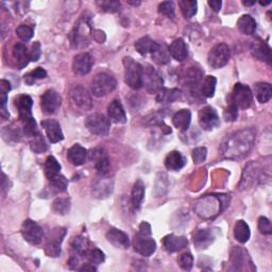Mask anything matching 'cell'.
Segmentation results:
<instances>
[{
	"instance_id": "cell-1",
	"label": "cell",
	"mask_w": 272,
	"mask_h": 272,
	"mask_svg": "<svg viewBox=\"0 0 272 272\" xmlns=\"http://www.w3.org/2000/svg\"><path fill=\"white\" fill-rule=\"evenodd\" d=\"M255 137L256 132L253 128L243 129L229 135L220 146L222 156L234 161L246 157L253 148Z\"/></svg>"
},
{
	"instance_id": "cell-2",
	"label": "cell",
	"mask_w": 272,
	"mask_h": 272,
	"mask_svg": "<svg viewBox=\"0 0 272 272\" xmlns=\"http://www.w3.org/2000/svg\"><path fill=\"white\" fill-rule=\"evenodd\" d=\"M231 201V198L227 194H221V196H206L201 198L197 201L194 205L196 213L202 218H213L215 216L220 214L222 211L226 210V207Z\"/></svg>"
},
{
	"instance_id": "cell-3",
	"label": "cell",
	"mask_w": 272,
	"mask_h": 272,
	"mask_svg": "<svg viewBox=\"0 0 272 272\" xmlns=\"http://www.w3.org/2000/svg\"><path fill=\"white\" fill-rule=\"evenodd\" d=\"M124 81L133 89H139L143 86V66L132 58L123 59Z\"/></svg>"
},
{
	"instance_id": "cell-4",
	"label": "cell",
	"mask_w": 272,
	"mask_h": 272,
	"mask_svg": "<svg viewBox=\"0 0 272 272\" xmlns=\"http://www.w3.org/2000/svg\"><path fill=\"white\" fill-rule=\"evenodd\" d=\"M117 82L114 77H112L109 74L101 73L95 76V78L92 81V93L96 97H104L113 92L116 88Z\"/></svg>"
},
{
	"instance_id": "cell-5",
	"label": "cell",
	"mask_w": 272,
	"mask_h": 272,
	"mask_svg": "<svg viewBox=\"0 0 272 272\" xmlns=\"http://www.w3.org/2000/svg\"><path fill=\"white\" fill-rule=\"evenodd\" d=\"M253 101V95L249 86L243 85L241 83H236L233 93L230 98V102H232L237 109L246 110L249 109Z\"/></svg>"
},
{
	"instance_id": "cell-6",
	"label": "cell",
	"mask_w": 272,
	"mask_h": 272,
	"mask_svg": "<svg viewBox=\"0 0 272 272\" xmlns=\"http://www.w3.org/2000/svg\"><path fill=\"white\" fill-rule=\"evenodd\" d=\"M85 127L92 134L106 136L110 132L111 122L104 115L94 113L85 119Z\"/></svg>"
},
{
	"instance_id": "cell-7",
	"label": "cell",
	"mask_w": 272,
	"mask_h": 272,
	"mask_svg": "<svg viewBox=\"0 0 272 272\" xmlns=\"http://www.w3.org/2000/svg\"><path fill=\"white\" fill-rule=\"evenodd\" d=\"M231 57L230 48L226 44L216 45L208 53L207 62L213 68H221L228 64V62Z\"/></svg>"
},
{
	"instance_id": "cell-8",
	"label": "cell",
	"mask_w": 272,
	"mask_h": 272,
	"mask_svg": "<svg viewBox=\"0 0 272 272\" xmlns=\"http://www.w3.org/2000/svg\"><path fill=\"white\" fill-rule=\"evenodd\" d=\"M22 234L24 239L31 245H39L43 240L44 231L36 221L27 219L22 226Z\"/></svg>"
},
{
	"instance_id": "cell-9",
	"label": "cell",
	"mask_w": 272,
	"mask_h": 272,
	"mask_svg": "<svg viewBox=\"0 0 272 272\" xmlns=\"http://www.w3.org/2000/svg\"><path fill=\"white\" fill-rule=\"evenodd\" d=\"M163 78L152 67H143V85L151 94L158 93L163 88Z\"/></svg>"
},
{
	"instance_id": "cell-10",
	"label": "cell",
	"mask_w": 272,
	"mask_h": 272,
	"mask_svg": "<svg viewBox=\"0 0 272 272\" xmlns=\"http://www.w3.org/2000/svg\"><path fill=\"white\" fill-rule=\"evenodd\" d=\"M69 96H71L72 102L77 108L81 109L82 111H88L92 109V96L88 93V90L82 85H76L75 87H73L71 93H69Z\"/></svg>"
},
{
	"instance_id": "cell-11",
	"label": "cell",
	"mask_w": 272,
	"mask_h": 272,
	"mask_svg": "<svg viewBox=\"0 0 272 272\" xmlns=\"http://www.w3.org/2000/svg\"><path fill=\"white\" fill-rule=\"evenodd\" d=\"M62 106V97L53 89H48L40 98L41 110L47 115L55 114Z\"/></svg>"
},
{
	"instance_id": "cell-12",
	"label": "cell",
	"mask_w": 272,
	"mask_h": 272,
	"mask_svg": "<svg viewBox=\"0 0 272 272\" xmlns=\"http://www.w3.org/2000/svg\"><path fill=\"white\" fill-rule=\"evenodd\" d=\"M199 123L205 131H212L220 124L217 111L212 107H205L199 112Z\"/></svg>"
},
{
	"instance_id": "cell-13",
	"label": "cell",
	"mask_w": 272,
	"mask_h": 272,
	"mask_svg": "<svg viewBox=\"0 0 272 272\" xmlns=\"http://www.w3.org/2000/svg\"><path fill=\"white\" fill-rule=\"evenodd\" d=\"M88 156L89 159H92V161L95 162V167L98 174H100V176H106L109 172L111 166L110 159L107 155L106 151L101 148H95L89 151Z\"/></svg>"
},
{
	"instance_id": "cell-14",
	"label": "cell",
	"mask_w": 272,
	"mask_h": 272,
	"mask_svg": "<svg viewBox=\"0 0 272 272\" xmlns=\"http://www.w3.org/2000/svg\"><path fill=\"white\" fill-rule=\"evenodd\" d=\"M66 234L65 229H54L46 245V254L51 257H57L61 254V243Z\"/></svg>"
},
{
	"instance_id": "cell-15",
	"label": "cell",
	"mask_w": 272,
	"mask_h": 272,
	"mask_svg": "<svg viewBox=\"0 0 272 272\" xmlns=\"http://www.w3.org/2000/svg\"><path fill=\"white\" fill-rule=\"evenodd\" d=\"M93 64L94 59L89 53L83 52L80 54H77L73 62V71L76 75L84 76L92 71Z\"/></svg>"
},
{
	"instance_id": "cell-16",
	"label": "cell",
	"mask_w": 272,
	"mask_h": 272,
	"mask_svg": "<svg viewBox=\"0 0 272 272\" xmlns=\"http://www.w3.org/2000/svg\"><path fill=\"white\" fill-rule=\"evenodd\" d=\"M134 249L137 253L148 257L155 252L156 242L150 238V236L137 234L134 239Z\"/></svg>"
},
{
	"instance_id": "cell-17",
	"label": "cell",
	"mask_w": 272,
	"mask_h": 272,
	"mask_svg": "<svg viewBox=\"0 0 272 272\" xmlns=\"http://www.w3.org/2000/svg\"><path fill=\"white\" fill-rule=\"evenodd\" d=\"M32 106H33V101L30 96L22 95L16 99V107L18 110L19 119L23 121L24 124L34 120V118L32 117V112H31Z\"/></svg>"
},
{
	"instance_id": "cell-18",
	"label": "cell",
	"mask_w": 272,
	"mask_h": 272,
	"mask_svg": "<svg viewBox=\"0 0 272 272\" xmlns=\"http://www.w3.org/2000/svg\"><path fill=\"white\" fill-rule=\"evenodd\" d=\"M41 127L46 131V134L49 141L53 144L63 141L64 134L61 129V124L55 119H46L41 121Z\"/></svg>"
},
{
	"instance_id": "cell-19",
	"label": "cell",
	"mask_w": 272,
	"mask_h": 272,
	"mask_svg": "<svg viewBox=\"0 0 272 272\" xmlns=\"http://www.w3.org/2000/svg\"><path fill=\"white\" fill-rule=\"evenodd\" d=\"M107 239L111 242L115 248L118 249H128L130 247L129 236L120 230L112 228L107 233Z\"/></svg>"
},
{
	"instance_id": "cell-20",
	"label": "cell",
	"mask_w": 272,
	"mask_h": 272,
	"mask_svg": "<svg viewBox=\"0 0 272 272\" xmlns=\"http://www.w3.org/2000/svg\"><path fill=\"white\" fill-rule=\"evenodd\" d=\"M113 192V181L106 176H101V178L97 181L93 186V194L96 198L104 199L110 196Z\"/></svg>"
},
{
	"instance_id": "cell-21",
	"label": "cell",
	"mask_w": 272,
	"mask_h": 272,
	"mask_svg": "<svg viewBox=\"0 0 272 272\" xmlns=\"http://www.w3.org/2000/svg\"><path fill=\"white\" fill-rule=\"evenodd\" d=\"M89 31L90 28L86 20H84V22L80 20L78 25H77L75 31L72 33L73 44H75L76 47H79L80 45H84V43H87Z\"/></svg>"
},
{
	"instance_id": "cell-22",
	"label": "cell",
	"mask_w": 272,
	"mask_h": 272,
	"mask_svg": "<svg viewBox=\"0 0 272 272\" xmlns=\"http://www.w3.org/2000/svg\"><path fill=\"white\" fill-rule=\"evenodd\" d=\"M108 114L110 119L115 123H125L127 122V115L124 109L119 100H113L108 107Z\"/></svg>"
},
{
	"instance_id": "cell-23",
	"label": "cell",
	"mask_w": 272,
	"mask_h": 272,
	"mask_svg": "<svg viewBox=\"0 0 272 272\" xmlns=\"http://www.w3.org/2000/svg\"><path fill=\"white\" fill-rule=\"evenodd\" d=\"M186 165V158L179 151H171L165 158L166 168L170 171H179Z\"/></svg>"
},
{
	"instance_id": "cell-24",
	"label": "cell",
	"mask_w": 272,
	"mask_h": 272,
	"mask_svg": "<svg viewBox=\"0 0 272 272\" xmlns=\"http://www.w3.org/2000/svg\"><path fill=\"white\" fill-rule=\"evenodd\" d=\"M164 248L168 252H178V251L184 249L188 245V240L184 236H176V235H167L164 238Z\"/></svg>"
},
{
	"instance_id": "cell-25",
	"label": "cell",
	"mask_w": 272,
	"mask_h": 272,
	"mask_svg": "<svg viewBox=\"0 0 272 272\" xmlns=\"http://www.w3.org/2000/svg\"><path fill=\"white\" fill-rule=\"evenodd\" d=\"M87 151L81 145L76 144L67 152V158L75 166H81L85 163L87 157Z\"/></svg>"
},
{
	"instance_id": "cell-26",
	"label": "cell",
	"mask_w": 272,
	"mask_h": 272,
	"mask_svg": "<svg viewBox=\"0 0 272 272\" xmlns=\"http://www.w3.org/2000/svg\"><path fill=\"white\" fill-rule=\"evenodd\" d=\"M169 53L171 57L178 62L185 61L188 57V49L184 39H174L169 47Z\"/></svg>"
},
{
	"instance_id": "cell-27",
	"label": "cell",
	"mask_w": 272,
	"mask_h": 272,
	"mask_svg": "<svg viewBox=\"0 0 272 272\" xmlns=\"http://www.w3.org/2000/svg\"><path fill=\"white\" fill-rule=\"evenodd\" d=\"M215 240V236L210 229L199 230L194 236V246L198 249H206L210 247Z\"/></svg>"
},
{
	"instance_id": "cell-28",
	"label": "cell",
	"mask_w": 272,
	"mask_h": 272,
	"mask_svg": "<svg viewBox=\"0 0 272 272\" xmlns=\"http://www.w3.org/2000/svg\"><path fill=\"white\" fill-rule=\"evenodd\" d=\"M192 122V113L190 110H181L172 118V123L174 127L181 131H186L190 128Z\"/></svg>"
},
{
	"instance_id": "cell-29",
	"label": "cell",
	"mask_w": 272,
	"mask_h": 272,
	"mask_svg": "<svg viewBox=\"0 0 272 272\" xmlns=\"http://www.w3.org/2000/svg\"><path fill=\"white\" fill-rule=\"evenodd\" d=\"M13 55L15 58L19 69L26 67L30 60V51H28V48L23 43H17L14 46Z\"/></svg>"
},
{
	"instance_id": "cell-30",
	"label": "cell",
	"mask_w": 272,
	"mask_h": 272,
	"mask_svg": "<svg viewBox=\"0 0 272 272\" xmlns=\"http://www.w3.org/2000/svg\"><path fill=\"white\" fill-rule=\"evenodd\" d=\"M151 55L153 61L158 65H165L170 61L169 48H167L164 43H156V46L153 49Z\"/></svg>"
},
{
	"instance_id": "cell-31",
	"label": "cell",
	"mask_w": 272,
	"mask_h": 272,
	"mask_svg": "<svg viewBox=\"0 0 272 272\" xmlns=\"http://www.w3.org/2000/svg\"><path fill=\"white\" fill-rule=\"evenodd\" d=\"M250 228L247 222L243 220H238L234 227V237L235 239L240 243H246L250 239Z\"/></svg>"
},
{
	"instance_id": "cell-32",
	"label": "cell",
	"mask_w": 272,
	"mask_h": 272,
	"mask_svg": "<svg viewBox=\"0 0 272 272\" xmlns=\"http://www.w3.org/2000/svg\"><path fill=\"white\" fill-rule=\"evenodd\" d=\"M254 90L259 102L266 103L271 99L272 88L269 83H266V82L256 83V84H254Z\"/></svg>"
},
{
	"instance_id": "cell-33",
	"label": "cell",
	"mask_w": 272,
	"mask_h": 272,
	"mask_svg": "<svg viewBox=\"0 0 272 272\" xmlns=\"http://www.w3.org/2000/svg\"><path fill=\"white\" fill-rule=\"evenodd\" d=\"M237 27H238L241 33L246 34V36H251L256 30V22L252 16L242 15L237 22Z\"/></svg>"
},
{
	"instance_id": "cell-34",
	"label": "cell",
	"mask_w": 272,
	"mask_h": 272,
	"mask_svg": "<svg viewBox=\"0 0 272 272\" xmlns=\"http://www.w3.org/2000/svg\"><path fill=\"white\" fill-rule=\"evenodd\" d=\"M144 197H145V185L141 180H138L134 184L133 191H132V203H133L135 210H138V208L141 207Z\"/></svg>"
},
{
	"instance_id": "cell-35",
	"label": "cell",
	"mask_w": 272,
	"mask_h": 272,
	"mask_svg": "<svg viewBox=\"0 0 272 272\" xmlns=\"http://www.w3.org/2000/svg\"><path fill=\"white\" fill-rule=\"evenodd\" d=\"M156 46V41L152 40L150 38L145 37L139 39L135 43V48L139 54L147 55L148 53H152L153 49Z\"/></svg>"
},
{
	"instance_id": "cell-36",
	"label": "cell",
	"mask_w": 272,
	"mask_h": 272,
	"mask_svg": "<svg viewBox=\"0 0 272 272\" xmlns=\"http://www.w3.org/2000/svg\"><path fill=\"white\" fill-rule=\"evenodd\" d=\"M252 53L256 59H259L260 61L267 62L269 65L271 64V49L268 45L264 43H259L254 45Z\"/></svg>"
},
{
	"instance_id": "cell-37",
	"label": "cell",
	"mask_w": 272,
	"mask_h": 272,
	"mask_svg": "<svg viewBox=\"0 0 272 272\" xmlns=\"http://www.w3.org/2000/svg\"><path fill=\"white\" fill-rule=\"evenodd\" d=\"M180 97V90L172 88V89H166L162 88L159 92L157 93L156 100L158 102H163V103H171L174 100H177Z\"/></svg>"
},
{
	"instance_id": "cell-38",
	"label": "cell",
	"mask_w": 272,
	"mask_h": 272,
	"mask_svg": "<svg viewBox=\"0 0 272 272\" xmlns=\"http://www.w3.org/2000/svg\"><path fill=\"white\" fill-rule=\"evenodd\" d=\"M61 171V165L53 156H48L45 163V173L47 179L49 180L55 176L60 174Z\"/></svg>"
},
{
	"instance_id": "cell-39",
	"label": "cell",
	"mask_w": 272,
	"mask_h": 272,
	"mask_svg": "<svg viewBox=\"0 0 272 272\" xmlns=\"http://www.w3.org/2000/svg\"><path fill=\"white\" fill-rule=\"evenodd\" d=\"M179 5L185 18L190 19L194 15H196L198 8L197 1H194V0H181V1H179Z\"/></svg>"
},
{
	"instance_id": "cell-40",
	"label": "cell",
	"mask_w": 272,
	"mask_h": 272,
	"mask_svg": "<svg viewBox=\"0 0 272 272\" xmlns=\"http://www.w3.org/2000/svg\"><path fill=\"white\" fill-rule=\"evenodd\" d=\"M216 83H217V80H216L215 77H213V76L205 77V79L201 85L202 95H203L204 97H207V98H211V97H213L215 94V89H216Z\"/></svg>"
},
{
	"instance_id": "cell-41",
	"label": "cell",
	"mask_w": 272,
	"mask_h": 272,
	"mask_svg": "<svg viewBox=\"0 0 272 272\" xmlns=\"http://www.w3.org/2000/svg\"><path fill=\"white\" fill-rule=\"evenodd\" d=\"M52 211L58 215H66L71 211V201L65 198H58L53 201Z\"/></svg>"
},
{
	"instance_id": "cell-42",
	"label": "cell",
	"mask_w": 272,
	"mask_h": 272,
	"mask_svg": "<svg viewBox=\"0 0 272 272\" xmlns=\"http://www.w3.org/2000/svg\"><path fill=\"white\" fill-rule=\"evenodd\" d=\"M30 147L31 150L36 153H43L47 150V145L45 143V139L41 136V134L39 133L30 137Z\"/></svg>"
},
{
	"instance_id": "cell-43",
	"label": "cell",
	"mask_w": 272,
	"mask_h": 272,
	"mask_svg": "<svg viewBox=\"0 0 272 272\" xmlns=\"http://www.w3.org/2000/svg\"><path fill=\"white\" fill-rule=\"evenodd\" d=\"M72 247L77 253L82 255V256H84L85 253L89 250L88 242H87L85 237H83V236L74 237V239L72 240Z\"/></svg>"
},
{
	"instance_id": "cell-44",
	"label": "cell",
	"mask_w": 272,
	"mask_h": 272,
	"mask_svg": "<svg viewBox=\"0 0 272 272\" xmlns=\"http://www.w3.org/2000/svg\"><path fill=\"white\" fill-rule=\"evenodd\" d=\"M201 76H202V73L200 69L196 67H191V69H188L184 76L185 84H188L190 86L197 85L201 79Z\"/></svg>"
},
{
	"instance_id": "cell-45",
	"label": "cell",
	"mask_w": 272,
	"mask_h": 272,
	"mask_svg": "<svg viewBox=\"0 0 272 272\" xmlns=\"http://www.w3.org/2000/svg\"><path fill=\"white\" fill-rule=\"evenodd\" d=\"M47 77V73L45 69L40 68V67H38L37 69H34V71L30 72L29 74H27L24 76V79H25V82L27 83V84H33L34 82H36L37 80H39V79H45Z\"/></svg>"
},
{
	"instance_id": "cell-46",
	"label": "cell",
	"mask_w": 272,
	"mask_h": 272,
	"mask_svg": "<svg viewBox=\"0 0 272 272\" xmlns=\"http://www.w3.org/2000/svg\"><path fill=\"white\" fill-rule=\"evenodd\" d=\"M85 259L87 260V262L89 264H93V265H99V264H102L104 262V254L102 251H100L99 249H92V250H88L87 252L85 253L84 255Z\"/></svg>"
},
{
	"instance_id": "cell-47",
	"label": "cell",
	"mask_w": 272,
	"mask_h": 272,
	"mask_svg": "<svg viewBox=\"0 0 272 272\" xmlns=\"http://www.w3.org/2000/svg\"><path fill=\"white\" fill-rule=\"evenodd\" d=\"M97 5L104 11V12H110V13H115L120 11L121 4L119 1H116V0H102V1H97Z\"/></svg>"
},
{
	"instance_id": "cell-48",
	"label": "cell",
	"mask_w": 272,
	"mask_h": 272,
	"mask_svg": "<svg viewBox=\"0 0 272 272\" xmlns=\"http://www.w3.org/2000/svg\"><path fill=\"white\" fill-rule=\"evenodd\" d=\"M49 183L51 185L52 188H54L55 191L58 192H65L67 190V186H68V181L67 179L62 176V174H58V176H55L51 179H49Z\"/></svg>"
},
{
	"instance_id": "cell-49",
	"label": "cell",
	"mask_w": 272,
	"mask_h": 272,
	"mask_svg": "<svg viewBox=\"0 0 272 272\" xmlns=\"http://www.w3.org/2000/svg\"><path fill=\"white\" fill-rule=\"evenodd\" d=\"M17 37L23 41H29L33 37V29L27 25H19L16 29Z\"/></svg>"
},
{
	"instance_id": "cell-50",
	"label": "cell",
	"mask_w": 272,
	"mask_h": 272,
	"mask_svg": "<svg viewBox=\"0 0 272 272\" xmlns=\"http://www.w3.org/2000/svg\"><path fill=\"white\" fill-rule=\"evenodd\" d=\"M158 12L163 14L166 17L173 18L174 17V4L172 1H164L159 3L158 5Z\"/></svg>"
},
{
	"instance_id": "cell-51",
	"label": "cell",
	"mask_w": 272,
	"mask_h": 272,
	"mask_svg": "<svg viewBox=\"0 0 272 272\" xmlns=\"http://www.w3.org/2000/svg\"><path fill=\"white\" fill-rule=\"evenodd\" d=\"M180 267L184 270H191L194 265V257L190 252L181 254L179 257Z\"/></svg>"
},
{
	"instance_id": "cell-52",
	"label": "cell",
	"mask_w": 272,
	"mask_h": 272,
	"mask_svg": "<svg viewBox=\"0 0 272 272\" xmlns=\"http://www.w3.org/2000/svg\"><path fill=\"white\" fill-rule=\"evenodd\" d=\"M207 155V149L205 147H199L193 151V158L196 164L204 162Z\"/></svg>"
},
{
	"instance_id": "cell-53",
	"label": "cell",
	"mask_w": 272,
	"mask_h": 272,
	"mask_svg": "<svg viewBox=\"0 0 272 272\" xmlns=\"http://www.w3.org/2000/svg\"><path fill=\"white\" fill-rule=\"evenodd\" d=\"M259 230L263 235H270L272 233V227L271 222L266 217H260L259 218Z\"/></svg>"
},
{
	"instance_id": "cell-54",
	"label": "cell",
	"mask_w": 272,
	"mask_h": 272,
	"mask_svg": "<svg viewBox=\"0 0 272 272\" xmlns=\"http://www.w3.org/2000/svg\"><path fill=\"white\" fill-rule=\"evenodd\" d=\"M238 116V109L232 102H229V106L225 112V118L227 121H234Z\"/></svg>"
},
{
	"instance_id": "cell-55",
	"label": "cell",
	"mask_w": 272,
	"mask_h": 272,
	"mask_svg": "<svg viewBox=\"0 0 272 272\" xmlns=\"http://www.w3.org/2000/svg\"><path fill=\"white\" fill-rule=\"evenodd\" d=\"M40 45L39 41H36V43H34L32 45V48H31V51H30V60L32 62H37L39 57H40Z\"/></svg>"
},
{
	"instance_id": "cell-56",
	"label": "cell",
	"mask_w": 272,
	"mask_h": 272,
	"mask_svg": "<svg viewBox=\"0 0 272 272\" xmlns=\"http://www.w3.org/2000/svg\"><path fill=\"white\" fill-rule=\"evenodd\" d=\"M151 227L148 222H142L141 226H139V232L138 234H141L143 236H151Z\"/></svg>"
},
{
	"instance_id": "cell-57",
	"label": "cell",
	"mask_w": 272,
	"mask_h": 272,
	"mask_svg": "<svg viewBox=\"0 0 272 272\" xmlns=\"http://www.w3.org/2000/svg\"><path fill=\"white\" fill-rule=\"evenodd\" d=\"M0 88H1V94H8L11 90L10 82L5 81V80H1V82H0Z\"/></svg>"
},
{
	"instance_id": "cell-58",
	"label": "cell",
	"mask_w": 272,
	"mask_h": 272,
	"mask_svg": "<svg viewBox=\"0 0 272 272\" xmlns=\"http://www.w3.org/2000/svg\"><path fill=\"white\" fill-rule=\"evenodd\" d=\"M208 5L215 11V12H219L221 6H222V1L220 0H215V1H208Z\"/></svg>"
},
{
	"instance_id": "cell-59",
	"label": "cell",
	"mask_w": 272,
	"mask_h": 272,
	"mask_svg": "<svg viewBox=\"0 0 272 272\" xmlns=\"http://www.w3.org/2000/svg\"><path fill=\"white\" fill-rule=\"evenodd\" d=\"M80 271H96L97 268L94 266L93 264H85V265H83V266L79 269Z\"/></svg>"
},
{
	"instance_id": "cell-60",
	"label": "cell",
	"mask_w": 272,
	"mask_h": 272,
	"mask_svg": "<svg viewBox=\"0 0 272 272\" xmlns=\"http://www.w3.org/2000/svg\"><path fill=\"white\" fill-rule=\"evenodd\" d=\"M242 3H243V5H246V6H251V5H253V4H255V1H242Z\"/></svg>"
},
{
	"instance_id": "cell-61",
	"label": "cell",
	"mask_w": 272,
	"mask_h": 272,
	"mask_svg": "<svg viewBox=\"0 0 272 272\" xmlns=\"http://www.w3.org/2000/svg\"><path fill=\"white\" fill-rule=\"evenodd\" d=\"M128 3L129 4H133V5H138L139 3H141V2H139V1H137V2H132V1H128Z\"/></svg>"
},
{
	"instance_id": "cell-62",
	"label": "cell",
	"mask_w": 272,
	"mask_h": 272,
	"mask_svg": "<svg viewBox=\"0 0 272 272\" xmlns=\"http://www.w3.org/2000/svg\"><path fill=\"white\" fill-rule=\"evenodd\" d=\"M270 3H271V1H267V2H263V1H261V2H260L261 5H267V4H270Z\"/></svg>"
}]
</instances>
